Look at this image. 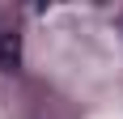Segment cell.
Instances as JSON below:
<instances>
[{
    "instance_id": "cell-1",
    "label": "cell",
    "mask_w": 123,
    "mask_h": 119,
    "mask_svg": "<svg viewBox=\"0 0 123 119\" xmlns=\"http://www.w3.org/2000/svg\"><path fill=\"white\" fill-rule=\"evenodd\" d=\"M21 64V34L17 30H0V68L13 72Z\"/></svg>"
}]
</instances>
